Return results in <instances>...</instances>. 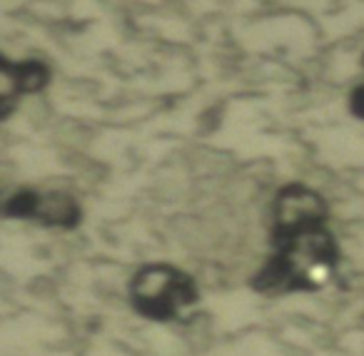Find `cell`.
<instances>
[{
	"instance_id": "1",
	"label": "cell",
	"mask_w": 364,
	"mask_h": 356,
	"mask_svg": "<svg viewBox=\"0 0 364 356\" xmlns=\"http://www.w3.org/2000/svg\"><path fill=\"white\" fill-rule=\"evenodd\" d=\"M272 257L252 276L259 294L314 291L322 276L339 264V249L324 225L272 227Z\"/></svg>"
},
{
	"instance_id": "2",
	"label": "cell",
	"mask_w": 364,
	"mask_h": 356,
	"mask_svg": "<svg viewBox=\"0 0 364 356\" xmlns=\"http://www.w3.org/2000/svg\"><path fill=\"white\" fill-rule=\"evenodd\" d=\"M200 299L198 284L190 274L172 264H145L130 281V301L142 316L170 321L185 306Z\"/></svg>"
},
{
	"instance_id": "3",
	"label": "cell",
	"mask_w": 364,
	"mask_h": 356,
	"mask_svg": "<svg viewBox=\"0 0 364 356\" xmlns=\"http://www.w3.org/2000/svg\"><path fill=\"white\" fill-rule=\"evenodd\" d=\"M327 202L304 185H289L279 190L272 210V227H304L327 222Z\"/></svg>"
},
{
	"instance_id": "4",
	"label": "cell",
	"mask_w": 364,
	"mask_h": 356,
	"mask_svg": "<svg viewBox=\"0 0 364 356\" xmlns=\"http://www.w3.org/2000/svg\"><path fill=\"white\" fill-rule=\"evenodd\" d=\"M0 75H3V112L0 117L6 120L16 107L18 97L28 92H38L50 82V70L41 60H26L13 65L8 58L0 63Z\"/></svg>"
},
{
	"instance_id": "5",
	"label": "cell",
	"mask_w": 364,
	"mask_h": 356,
	"mask_svg": "<svg viewBox=\"0 0 364 356\" xmlns=\"http://www.w3.org/2000/svg\"><path fill=\"white\" fill-rule=\"evenodd\" d=\"M33 220L46 227L73 230V227L80 225L82 212H80V205H77L70 195H65V192H48V195H41V200H38Z\"/></svg>"
},
{
	"instance_id": "6",
	"label": "cell",
	"mask_w": 364,
	"mask_h": 356,
	"mask_svg": "<svg viewBox=\"0 0 364 356\" xmlns=\"http://www.w3.org/2000/svg\"><path fill=\"white\" fill-rule=\"evenodd\" d=\"M38 200H41V192L31 190H18L11 200L6 202V215L8 217H23V220H33V212L38 207Z\"/></svg>"
},
{
	"instance_id": "7",
	"label": "cell",
	"mask_w": 364,
	"mask_h": 356,
	"mask_svg": "<svg viewBox=\"0 0 364 356\" xmlns=\"http://www.w3.org/2000/svg\"><path fill=\"white\" fill-rule=\"evenodd\" d=\"M349 110L354 117L364 120V87H354L352 97H349Z\"/></svg>"
}]
</instances>
